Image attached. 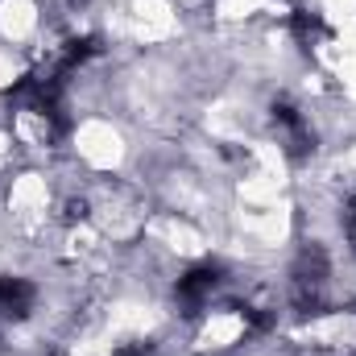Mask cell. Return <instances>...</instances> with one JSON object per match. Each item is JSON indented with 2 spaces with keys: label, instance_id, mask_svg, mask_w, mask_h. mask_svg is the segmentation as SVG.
Returning <instances> with one entry per match:
<instances>
[{
  "label": "cell",
  "instance_id": "cell-3",
  "mask_svg": "<svg viewBox=\"0 0 356 356\" xmlns=\"http://www.w3.org/2000/svg\"><path fill=\"white\" fill-rule=\"evenodd\" d=\"M29 311H33V286L25 277H0V315L25 319Z\"/></svg>",
  "mask_w": 356,
  "mask_h": 356
},
{
  "label": "cell",
  "instance_id": "cell-4",
  "mask_svg": "<svg viewBox=\"0 0 356 356\" xmlns=\"http://www.w3.org/2000/svg\"><path fill=\"white\" fill-rule=\"evenodd\" d=\"M216 286H220V269H216V266H199V269H191L186 277H178L175 294L186 302V307H199Z\"/></svg>",
  "mask_w": 356,
  "mask_h": 356
},
{
  "label": "cell",
  "instance_id": "cell-6",
  "mask_svg": "<svg viewBox=\"0 0 356 356\" xmlns=\"http://www.w3.org/2000/svg\"><path fill=\"white\" fill-rule=\"evenodd\" d=\"M95 54H99V42H95V38H71L67 50H63V58H58L54 67H58L63 75H71L75 67H83L88 58H95Z\"/></svg>",
  "mask_w": 356,
  "mask_h": 356
},
{
  "label": "cell",
  "instance_id": "cell-11",
  "mask_svg": "<svg viewBox=\"0 0 356 356\" xmlns=\"http://www.w3.org/2000/svg\"><path fill=\"white\" fill-rule=\"evenodd\" d=\"M67 4H75V8H79V4H88V0H67Z\"/></svg>",
  "mask_w": 356,
  "mask_h": 356
},
{
  "label": "cell",
  "instance_id": "cell-10",
  "mask_svg": "<svg viewBox=\"0 0 356 356\" xmlns=\"http://www.w3.org/2000/svg\"><path fill=\"white\" fill-rule=\"evenodd\" d=\"M116 356H145L141 348H124V353H116Z\"/></svg>",
  "mask_w": 356,
  "mask_h": 356
},
{
  "label": "cell",
  "instance_id": "cell-1",
  "mask_svg": "<svg viewBox=\"0 0 356 356\" xmlns=\"http://www.w3.org/2000/svg\"><path fill=\"white\" fill-rule=\"evenodd\" d=\"M327 253L319 245H307L294 261V307L302 315L319 311V294H323V282H327Z\"/></svg>",
  "mask_w": 356,
  "mask_h": 356
},
{
  "label": "cell",
  "instance_id": "cell-7",
  "mask_svg": "<svg viewBox=\"0 0 356 356\" xmlns=\"http://www.w3.org/2000/svg\"><path fill=\"white\" fill-rule=\"evenodd\" d=\"M67 220H71V224H75V220H88V203H83V199H71V203H67Z\"/></svg>",
  "mask_w": 356,
  "mask_h": 356
},
{
  "label": "cell",
  "instance_id": "cell-2",
  "mask_svg": "<svg viewBox=\"0 0 356 356\" xmlns=\"http://www.w3.org/2000/svg\"><path fill=\"white\" fill-rule=\"evenodd\" d=\"M269 120H273V129H277V141H282V149H286L294 162H302V158L315 149V133H311V124L302 120V112H298L294 104L277 99V104L269 108Z\"/></svg>",
  "mask_w": 356,
  "mask_h": 356
},
{
  "label": "cell",
  "instance_id": "cell-5",
  "mask_svg": "<svg viewBox=\"0 0 356 356\" xmlns=\"http://www.w3.org/2000/svg\"><path fill=\"white\" fill-rule=\"evenodd\" d=\"M290 33L298 38V46H315L319 38H327V25H323V17L319 13H311V8H298L294 17H290Z\"/></svg>",
  "mask_w": 356,
  "mask_h": 356
},
{
  "label": "cell",
  "instance_id": "cell-8",
  "mask_svg": "<svg viewBox=\"0 0 356 356\" xmlns=\"http://www.w3.org/2000/svg\"><path fill=\"white\" fill-rule=\"evenodd\" d=\"M344 224H348V241H353V249H356V195L348 199V216H344Z\"/></svg>",
  "mask_w": 356,
  "mask_h": 356
},
{
  "label": "cell",
  "instance_id": "cell-9",
  "mask_svg": "<svg viewBox=\"0 0 356 356\" xmlns=\"http://www.w3.org/2000/svg\"><path fill=\"white\" fill-rule=\"evenodd\" d=\"M245 323H249V327H257V332H266V327H269V315H257V311H245Z\"/></svg>",
  "mask_w": 356,
  "mask_h": 356
}]
</instances>
